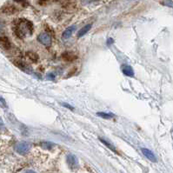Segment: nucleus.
I'll return each instance as SVG.
<instances>
[{
    "label": "nucleus",
    "mask_w": 173,
    "mask_h": 173,
    "mask_svg": "<svg viewBox=\"0 0 173 173\" xmlns=\"http://www.w3.org/2000/svg\"><path fill=\"white\" fill-rule=\"evenodd\" d=\"M14 31H15V33L18 38H26V37H29L32 34L33 25L29 20L19 19L15 24Z\"/></svg>",
    "instance_id": "1"
},
{
    "label": "nucleus",
    "mask_w": 173,
    "mask_h": 173,
    "mask_svg": "<svg viewBox=\"0 0 173 173\" xmlns=\"http://www.w3.org/2000/svg\"><path fill=\"white\" fill-rule=\"evenodd\" d=\"M32 147V144L29 142H19L15 146V150L20 155H25L31 151Z\"/></svg>",
    "instance_id": "2"
},
{
    "label": "nucleus",
    "mask_w": 173,
    "mask_h": 173,
    "mask_svg": "<svg viewBox=\"0 0 173 173\" xmlns=\"http://www.w3.org/2000/svg\"><path fill=\"white\" fill-rule=\"evenodd\" d=\"M38 40L44 46H50L51 44V37L47 32L40 33L38 36Z\"/></svg>",
    "instance_id": "3"
},
{
    "label": "nucleus",
    "mask_w": 173,
    "mask_h": 173,
    "mask_svg": "<svg viewBox=\"0 0 173 173\" xmlns=\"http://www.w3.org/2000/svg\"><path fill=\"white\" fill-rule=\"evenodd\" d=\"M66 160H67V164H68V165H69V167H70V169L74 170V169H76V168L78 166V160H77V158L75 155H73V154H69V155L67 156Z\"/></svg>",
    "instance_id": "4"
},
{
    "label": "nucleus",
    "mask_w": 173,
    "mask_h": 173,
    "mask_svg": "<svg viewBox=\"0 0 173 173\" xmlns=\"http://www.w3.org/2000/svg\"><path fill=\"white\" fill-rule=\"evenodd\" d=\"M141 151H142V153L145 155V157L146 158H148L150 161H152V162H154V163L157 162V157H156L155 154H154L151 150L146 149V148H142Z\"/></svg>",
    "instance_id": "5"
},
{
    "label": "nucleus",
    "mask_w": 173,
    "mask_h": 173,
    "mask_svg": "<svg viewBox=\"0 0 173 173\" xmlns=\"http://www.w3.org/2000/svg\"><path fill=\"white\" fill-rule=\"evenodd\" d=\"M121 70L122 72L127 77H133L134 76V70L130 65H123L121 66Z\"/></svg>",
    "instance_id": "6"
},
{
    "label": "nucleus",
    "mask_w": 173,
    "mask_h": 173,
    "mask_svg": "<svg viewBox=\"0 0 173 173\" xmlns=\"http://www.w3.org/2000/svg\"><path fill=\"white\" fill-rule=\"evenodd\" d=\"M75 30H76V26L75 25H71L70 27H68L66 30H65V32H63V35H62V38L63 39H68V38H70L71 37V35L73 34V32H75Z\"/></svg>",
    "instance_id": "7"
},
{
    "label": "nucleus",
    "mask_w": 173,
    "mask_h": 173,
    "mask_svg": "<svg viewBox=\"0 0 173 173\" xmlns=\"http://www.w3.org/2000/svg\"><path fill=\"white\" fill-rule=\"evenodd\" d=\"M0 47L4 50H9L11 47V43L10 40L6 37H1L0 38Z\"/></svg>",
    "instance_id": "8"
},
{
    "label": "nucleus",
    "mask_w": 173,
    "mask_h": 173,
    "mask_svg": "<svg viewBox=\"0 0 173 173\" xmlns=\"http://www.w3.org/2000/svg\"><path fill=\"white\" fill-rule=\"evenodd\" d=\"M62 58L65 60V61H73L74 59L77 58V56L73 52H69V51H66L64 52L62 55Z\"/></svg>",
    "instance_id": "9"
},
{
    "label": "nucleus",
    "mask_w": 173,
    "mask_h": 173,
    "mask_svg": "<svg viewBox=\"0 0 173 173\" xmlns=\"http://www.w3.org/2000/svg\"><path fill=\"white\" fill-rule=\"evenodd\" d=\"M92 29V24H86V25H85L84 27L81 28V30L78 32L77 33V37L78 38H81L83 36H85V34L89 32V31Z\"/></svg>",
    "instance_id": "10"
},
{
    "label": "nucleus",
    "mask_w": 173,
    "mask_h": 173,
    "mask_svg": "<svg viewBox=\"0 0 173 173\" xmlns=\"http://www.w3.org/2000/svg\"><path fill=\"white\" fill-rule=\"evenodd\" d=\"M97 115L98 117L105 119H111L114 118V114L112 113H106V112H97Z\"/></svg>",
    "instance_id": "11"
},
{
    "label": "nucleus",
    "mask_w": 173,
    "mask_h": 173,
    "mask_svg": "<svg viewBox=\"0 0 173 173\" xmlns=\"http://www.w3.org/2000/svg\"><path fill=\"white\" fill-rule=\"evenodd\" d=\"M99 140L101 141V142L103 143V145H104L107 146V147H108L109 149H111V150L112 152H117V150H116V148H115V147H114V146L112 145L111 144H110L109 142H107V141H106V140H104L103 138H99Z\"/></svg>",
    "instance_id": "12"
},
{
    "label": "nucleus",
    "mask_w": 173,
    "mask_h": 173,
    "mask_svg": "<svg viewBox=\"0 0 173 173\" xmlns=\"http://www.w3.org/2000/svg\"><path fill=\"white\" fill-rule=\"evenodd\" d=\"M54 145H55L53 143H50V142H43L41 144V146L43 149H46V150H51L54 147Z\"/></svg>",
    "instance_id": "13"
},
{
    "label": "nucleus",
    "mask_w": 173,
    "mask_h": 173,
    "mask_svg": "<svg viewBox=\"0 0 173 173\" xmlns=\"http://www.w3.org/2000/svg\"><path fill=\"white\" fill-rule=\"evenodd\" d=\"M28 58H30V59L32 60V61H34V62H36L37 60H38V55L37 54H35L34 52H29L28 53Z\"/></svg>",
    "instance_id": "14"
},
{
    "label": "nucleus",
    "mask_w": 173,
    "mask_h": 173,
    "mask_svg": "<svg viewBox=\"0 0 173 173\" xmlns=\"http://www.w3.org/2000/svg\"><path fill=\"white\" fill-rule=\"evenodd\" d=\"M63 106L64 107H65V108H68V109H70V110H71V111H73V107L71 106V105H70L69 103H63Z\"/></svg>",
    "instance_id": "15"
},
{
    "label": "nucleus",
    "mask_w": 173,
    "mask_h": 173,
    "mask_svg": "<svg viewBox=\"0 0 173 173\" xmlns=\"http://www.w3.org/2000/svg\"><path fill=\"white\" fill-rule=\"evenodd\" d=\"M3 129H5V125L2 121V119L0 118V130H2Z\"/></svg>",
    "instance_id": "16"
},
{
    "label": "nucleus",
    "mask_w": 173,
    "mask_h": 173,
    "mask_svg": "<svg viewBox=\"0 0 173 173\" xmlns=\"http://www.w3.org/2000/svg\"><path fill=\"white\" fill-rule=\"evenodd\" d=\"M15 2H17V3H22V2H24L25 0H14Z\"/></svg>",
    "instance_id": "17"
},
{
    "label": "nucleus",
    "mask_w": 173,
    "mask_h": 173,
    "mask_svg": "<svg viewBox=\"0 0 173 173\" xmlns=\"http://www.w3.org/2000/svg\"><path fill=\"white\" fill-rule=\"evenodd\" d=\"M24 173H36L35 171H26Z\"/></svg>",
    "instance_id": "18"
}]
</instances>
